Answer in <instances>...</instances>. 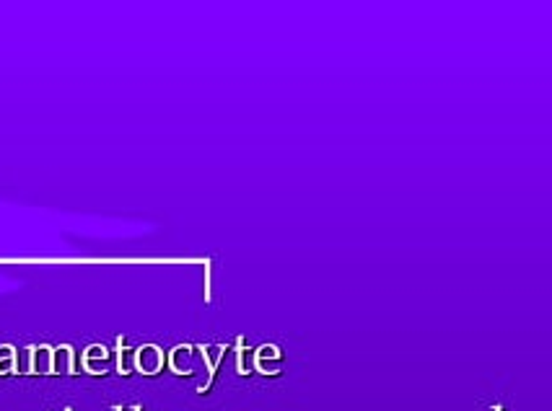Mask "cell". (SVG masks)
<instances>
[{"label": "cell", "instance_id": "1", "mask_svg": "<svg viewBox=\"0 0 552 411\" xmlns=\"http://www.w3.org/2000/svg\"><path fill=\"white\" fill-rule=\"evenodd\" d=\"M252 365H254V352L252 349H239V372L241 375H249L252 372Z\"/></svg>", "mask_w": 552, "mask_h": 411}, {"label": "cell", "instance_id": "2", "mask_svg": "<svg viewBox=\"0 0 552 411\" xmlns=\"http://www.w3.org/2000/svg\"><path fill=\"white\" fill-rule=\"evenodd\" d=\"M221 352H223V349H221V347H208V360H210V367H216V365H218V357H221Z\"/></svg>", "mask_w": 552, "mask_h": 411}]
</instances>
